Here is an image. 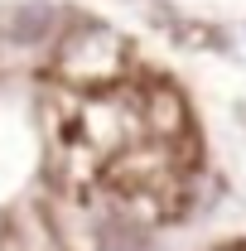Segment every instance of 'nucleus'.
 I'll return each mask as SVG.
<instances>
[{
    "label": "nucleus",
    "mask_w": 246,
    "mask_h": 251,
    "mask_svg": "<svg viewBox=\"0 0 246 251\" xmlns=\"http://www.w3.org/2000/svg\"><path fill=\"white\" fill-rule=\"evenodd\" d=\"M53 73L73 92H101L130 73V44L111 25L77 15L73 25H63L53 44Z\"/></svg>",
    "instance_id": "1"
},
{
    "label": "nucleus",
    "mask_w": 246,
    "mask_h": 251,
    "mask_svg": "<svg viewBox=\"0 0 246 251\" xmlns=\"http://www.w3.org/2000/svg\"><path fill=\"white\" fill-rule=\"evenodd\" d=\"M140 116H145V140L169 145V150H179V145L193 150V121H188V101L179 87H169V82L150 87L140 97Z\"/></svg>",
    "instance_id": "2"
},
{
    "label": "nucleus",
    "mask_w": 246,
    "mask_h": 251,
    "mask_svg": "<svg viewBox=\"0 0 246 251\" xmlns=\"http://www.w3.org/2000/svg\"><path fill=\"white\" fill-rule=\"evenodd\" d=\"M0 251H63V242H58L53 222L44 213L20 208L15 218L5 222V232H0Z\"/></svg>",
    "instance_id": "3"
},
{
    "label": "nucleus",
    "mask_w": 246,
    "mask_h": 251,
    "mask_svg": "<svg viewBox=\"0 0 246 251\" xmlns=\"http://www.w3.org/2000/svg\"><path fill=\"white\" fill-rule=\"evenodd\" d=\"M92 251H154L150 232L130 213H97V237Z\"/></svg>",
    "instance_id": "4"
},
{
    "label": "nucleus",
    "mask_w": 246,
    "mask_h": 251,
    "mask_svg": "<svg viewBox=\"0 0 246 251\" xmlns=\"http://www.w3.org/2000/svg\"><path fill=\"white\" fill-rule=\"evenodd\" d=\"M10 34H15L25 49H34V44L63 34V10L49 5V0H29V5H20V10L10 15Z\"/></svg>",
    "instance_id": "5"
},
{
    "label": "nucleus",
    "mask_w": 246,
    "mask_h": 251,
    "mask_svg": "<svg viewBox=\"0 0 246 251\" xmlns=\"http://www.w3.org/2000/svg\"><path fill=\"white\" fill-rule=\"evenodd\" d=\"M222 251H246V247H222Z\"/></svg>",
    "instance_id": "6"
}]
</instances>
